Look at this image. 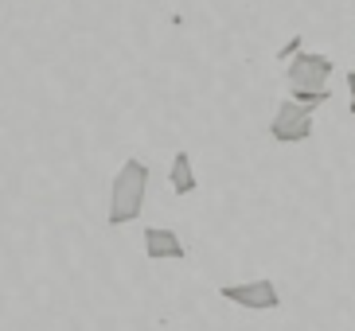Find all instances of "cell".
<instances>
[{
	"mask_svg": "<svg viewBox=\"0 0 355 331\" xmlns=\"http://www.w3.org/2000/svg\"><path fill=\"white\" fill-rule=\"evenodd\" d=\"M145 195H148V164L129 156L125 164L117 168L114 184H110V215H105V222L110 226L137 222L141 211H145Z\"/></svg>",
	"mask_w": 355,
	"mask_h": 331,
	"instance_id": "1",
	"label": "cell"
},
{
	"mask_svg": "<svg viewBox=\"0 0 355 331\" xmlns=\"http://www.w3.org/2000/svg\"><path fill=\"white\" fill-rule=\"evenodd\" d=\"M332 59L320 51H301L297 59H289V66H285V82H289V93L293 90H328V78H332Z\"/></svg>",
	"mask_w": 355,
	"mask_h": 331,
	"instance_id": "2",
	"label": "cell"
},
{
	"mask_svg": "<svg viewBox=\"0 0 355 331\" xmlns=\"http://www.w3.org/2000/svg\"><path fill=\"white\" fill-rule=\"evenodd\" d=\"M270 136L277 145H304L313 136V109H304L301 102L285 98L270 117Z\"/></svg>",
	"mask_w": 355,
	"mask_h": 331,
	"instance_id": "3",
	"label": "cell"
},
{
	"mask_svg": "<svg viewBox=\"0 0 355 331\" xmlns=\"http://www.w3.org/2000/svg\"><path fill=\"white\" fill-rule=\"evenodd\" d=\"M219 296H227L230 304L239 308H250V312H277L282 308V292L270 277H258V280H239V285H223Z\"/></svg>",
	"mask_w": 355,
	"mask_h": 331,
	"instance_id": "4",
	"label": "cell"
},
{
	"mask_svg": "<svg viewBox=\"0 0 355 331\" xmlns=\"http://www.w3.org/2000/svg\"><path fill=\"white\" fill-rule=\"evenodd\" d=\"M141 242H145V258L148 261H188L184 238H180L176 230H168V226H148L145 234H141Z\"/></svg>",
	"mask_w": 355,
	"mask_h": 331,
	"instance_id": "5",
	"label": "cell"
},
{
	"mask_svg": "<svg viewBox=\"0 0 355 331\" xmlns=\"http://www.w3.org/2000/svg\"><path fill=\"white\" fill-rule=\"evenodd\" d=\"M168 184H172V191H176L180 199H184V195H196L199 179H196V168H191V156H188V152H176V156H172Z\"/></svg>",
	"mask_w": 355,
	"mask_h": 331,
	"instance_id": "6",
	"label": "cell"
},
{
	"mask_svg": "<svg viewBox=\"0 0 355 331\" xmlns=\"http://www.w3.org/2000/svg\"><path fill=\"white\" fill-rule=\"evenodd\" d=\"M289 98H293V102H301L304 109H316V105H324L328 98H332V93H328V90H316V93H309V90H293Z\"/></svg>",
	"mask_w": 355,
	"mask_h": 331,
	"instance_id": "7",
	"label": "cell"
},
{
	"mask_svg": "<svg viewBox=\"0 0 355 331\" xmlns=\"http://www.w3.org/2000/svg\"><path fill=\"white\" fill-rule=\"evenodd\" d=\"M301 51H304V39H301V35H293V39L285 43L282 51H277V59H285V62H289V59H297Z\"/></svg>",
	"mask_w": 355,
	"mask_h": 331,
	"instance_id": "8",
	"label": "cell"
},
{
	"mask_svg": "<svg viewBox=\"0 0 355 331\" xmlns=\"http://www.w3.org/2000/svg\"><path fill=\"white\" fill-rule=\"evenodd\" d=\"M344 82H347V109L355 114V71H347V78H344Z\"/></svg>",
	"mask_w": 355,
	"mask_h": 331,
	"instance_id": "9",
	"label": "cell"
}]
</instances>
